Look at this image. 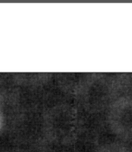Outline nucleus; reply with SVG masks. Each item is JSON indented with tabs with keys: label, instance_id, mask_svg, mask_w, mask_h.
I'll return each mask as SVG.
<instances>
[{
	"label": "nucleus",
	"instance_id": "f257e3e1",
	"mask_svg": "<svg viewBox=\"0 0 132 152\" xmlns=\"http://www.w3.org/2000/svg\"><path fill=\"white\" fill-rule=\"evenodd\" d=\"M2 125H3V116H2L1 111H0V129L2 128Z\"/></svg>",
	"mask_w": 132,
	"mask_h": 152
}]
</instances>
